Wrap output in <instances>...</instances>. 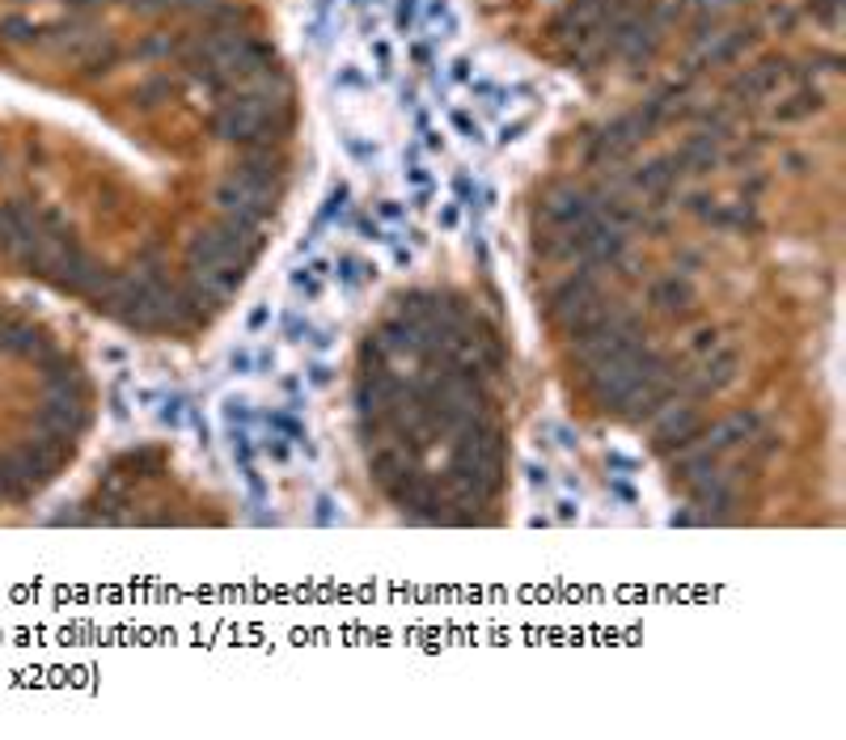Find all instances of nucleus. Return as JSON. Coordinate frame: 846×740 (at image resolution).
<instances>
[{
    "mask_svg": "<svg viewBox=\"0 0 846 740\" xmlns=\"http://www.w3.org/2000/svg\"><path fill=\"white\" fill-rule=\"evenodd\" d=\"M791 81H796V63L787 60V56H766L761 63H754V68H745L740 77H732L728 98L737 106H758Z\"/></svg>",
    "mask_w": 846,
    "mask_h": 740,
    "instance_id": "nucleus-1",
    "label": "nucleus"
},
{
    "mask_svg": "<svg viewBox=\"0 0 846 740\" xmlns=\"http://www.w3.org/2000/svg\"><path fill=\"white\" fill-rule=\"evenodd\" d=\"M212 204L220 216H233V220H242V225H258L263 229V220L272 216L275 208V195L263 187H250V182H242V178H225L220 187L212 190Z\"/></svg>",
    "mask_w": 846,
    "mask_h": 740,
    "instance_id": "nucleus-2",
    "label": "nucleus"
},
{
    "mask_svg": "<svg viewBox=\"0 0 846 740\" xmlns=\"http://www.w3.org/2000/svg\"><path fill=\"white\" fill-rule=\"evenodd\" d=\"M707 427L698 420L695 402H673L652 420V448L656 453H686Z\"/></svg>",
    "mask_w": 846,
    "mask_h": 740,
    "instance_id": "nucleus-3",
    "label": "nucleus"
},
{
    "mask_svg": "<svg viewBox=\"0 0 846 740\" xmlns=\"http://www.w3.org/2000/svg\"><path fill=\"white\" fill-rule=\"evenodd\" d=\"M547 220L550 229H580L584 220L597 216V190L584 187H559L547 195Z\"/></svg>",
    "mask_w": 846,
    "mask_h": 740,
    "instance_id": "nucleus-4",
    "label": "nucleus"
},
{
    "mask_svg": "<svg viewBox=\"0 0 846 740\" xmlns=\"http://www.w3.org/2000/svg\"><path fill=\"white\" fill-rule=\"evenodd\" d=\"M39 427H42V432H56V436H68V441H77V436H81V427H85L81 398H77V394H68V389L51 394V398L39 406Z\"/></svg>",
    "mask_w": 846,
    "mask_h": 740,
    "instance_id": "nucleus-5",
    "label": "nucleus"
},
{
    "mask_svg": "<svg viewBox=\"0 0 846 740\" xmlns=\"http://www.w3.org/2000/svg\"><path fill=\"white\" fill-rule=\"evenodd\" d=\"M279 174H284V157L272 152V148H246V157L233 166V178H242V182H250V187H263L272 190L279 187Z\"/></svg>",
    "mask_w": 846,
    "mask_h": 740,
    "instance_id": "nucleus-6",
    "label": "nucleus"
},
{
    "mask_svg": "<svg viewBox=\"0 0 846 740\" xmlns=\"http://www.w3.org/2000/svg\"><path fill=\"white\" fill-rule=\"evenodd\" d=\"M758 26H732V30H719L702 42V63H732L737 56H745L749 47H758Z\"/></svg>",
    "mask_w": 846,
    "mask_h": 740,
    "instance_id": "nucleus-7",
    "label": "nucleus"
},
{
    "mask_svg": "<svg viewBox=\"0 0 846 740\" xmlns=\"http://www.w3.org/2000/svg\"><path fill=\"white\" fill-rule=\"evenodd\" d=\"M648 300H652L656 314L686 317L695 309V288H690V279H681V275H665V279H656L652 288H648Z\"/></svg>",
    "mask_w": 846,
    "mask_h": 740,
    "instance_id": "nucleus-8",
    "label": "nucleus"
},
{
    "mask_svg": "<svg viewBox=\"0 0 846 740\" xmlns=\"http://www.w3.org/2000/svg\"><path fill=\"white\" fill-rule=\"evenodd\" d=\"M825 110V89L817 85H796L791 93H783L779 102H775V124H804V119H813V115H822Z\"/></svg>",
    "mask_w": 846,
    "mask_h": 740,
    "instance_id": "nucleus-9",
    "label": "nucleus"
},
{
    "mask_svg": "<svg viewBox=\"0 0 846 740\" xmlns=\"http://www.w3.org/2000/svg\"><path fill=\"white\" fill-rule=\"evenodd\" d=\"M592 296H597V279H592V272H576L550 288V314L559 317V322H568L571 309L584 305V300H592Z\"/></svg>",
    "mask_w": 846,
    "mask_h": 740,
    "instance_id": "nucleus-10",
    "label": "nucleus"
},
{
    "mask_svg": "<svg viewBox=\"0 0 846 740\" xmlns=\"http://www.w3.org/2000/svg\"><path fill=\"white\" fill-rule=\"evenodd\" d=\"M758 427H761L758 411H737V415H728V420L716 423V427H711V432H702V436H707V448H716V453H728V448H737V444L749 441Z\"/></svg>",
    "mask_w": 846,
    "mask_h": 740,
    "instance_id": "nucleus-11",
    "label": "nucleus"
},
{
    "mask_svg": "<svg viewBox=\"0 0 846 740\" xmlns=\"http://www.w3.org/2000/svg\"><path fill=\"white\" fill-rule=\"evenodd\" d=\"M242 275H246L242 263H216V267H199V272H190V284H199L212 300H225L229 293L242 288Z\"/></svg>",
    "mask_w": 846,
    "mask_h": 740,
    "instance_id": "nucleus-12",
    "label": "nucleus"
},
{
    "mask_svg": "<svg viewBox=\"0 0 846 740\" xmlns=\"http://www.w3.org/2000/svg\"><path fill=\"white\" fill-rule=\"evenodd\" d=\"M673 157L681 161L686 174H707V169L719 166V140H711L707 131H698V136H690L686 145L677 148Z\"/></svg>",
    "mask_w": 846,
    "mask_h": 740,
    "instance_id": "nucleus-13",
    "label": "nucleus"
},
{
    "mask_svg": "<svg viewBox=\"0 0 846 740\" xmlns=\"http://www.w3.org/2000/svg\"><path fill=\"white\" fill-rule=\"evenodd\" d=\"M719 474V453L716 448H698V453H686L681 462L673 465V478L686 486H698V483H711Z\"/></svg>",
    "mask_w": 846,
    "mask_h": 740,
    "instance_id": "nucleus-14",
    "label": "nucleus"
},
{
    "mask_svg": "<svg viewBox=\"0 0 846 740\" xmlns=\"http://www.w3.org/2000/svg\"><path fill=\"white\" fill-rule=\"evenodd\" d=\"M42 347V338L35 326H26V322H0V356H35Z\"/></svg>",
    "mask_w": 846,
    "mask_h": 740,
    "instance_id": "nucleus-15",
    "label": "nucleus"
},
{
    "mask_svg": "<svg viewBox=\"0 0 846 740\" xmlns=\"http://www.w3.org/2000/svg\"><path fill=\"white\" fill-rule=\"evenodd\" d=\"M368 470H373V478L385 486V483H394L402 470H406V462H402L399 448H385V444H377V448H373V457H368Z\"/></svg>",
    "mask_w": 846,
    "mask_h": 740,
    "instance_id": "nucleus-16",
    "label": "nucleus"
},
{
    "mask_svg": "<svg viewBox=\"0 0 846 740\" xmlns=\"http://www.w3.org/2000/svg\"><path fill=\"white\" fill-rule=\"evenodd\" d=\"M39 26L42 21L26 18V13H4V18H0V39L4 42H39Z\"/></svg>",
    "mask_w": 846,
    "mask_h": 740,
    "instance_id": "nucleus-17",
    "label": "nucleus"
},
{
    "mask_svg": "<svg viewBox=\"0 0 846 740\" xmlns=\"http://www.w3.org/2000/svg\"><path fill=\"white\" fill-rule=\"evenodd\" d=\"M834 72H843V56L838 51H813L796 68V77H834Z\"/></svg>",
    "mask_w": 846,
    "mask_h": 740,
    "instance_id": "nucleus-18",
    "label": "nucleus"
},
{
    "mask_svg": "<svg viewBox=\"0 0 846 740\" xmlns=\"http://www.w3.org/2000/svg\"><path fill=\"white\" fill-rule=\"evenodd\" d=\"M843 4H846V0H808V18L817 21L822 30H829V34H834V30L843 26Z\"/></svg>",
    "mask_w": 846,
    "mask_h": 740,
    "instance_id": "nucleus-19",
    "label": "nucleus"
},
{
    "mask_svg": "<svg viewBox=\"0 0 846 740\" xmlns=\"http://www.w3.org/2000/svg\"><path fill=\"white\" fill-rule=\"evenodd\" d=\"M161 98H169V77H153V81H145L136 89V102L140 106H153V102H161Z\"/></svg>",
    "mask_w": 846,
    "mask_h": 740,
    "instance_id": "nucleus-20",
    "label": "nucleus"
},
{
    "mask_svg": "<svg viewBox=\"0 0 846 740\" xmlns=\"http://www.w3.org/2000/svg\"><path fill=\"white\" fill-rule=\"evenodd\" d=\"M716 347H719L716 326H702V330H695V338H690V352H695V356H711Z\"/></svg>",
    "mask_w": 846,
    "mask_h": 740,
    "instance_id": "nucleus-21",
    "label": "nucleus"
},
{
    "mask_svg": "<svg viewBox=\"0 0 846 740\" xmlns=\"http://www.w3.org/2000/svg\"><path fill=\"white\" fill-rule=\"evenodd\" d=\"M216 4H220V0H174L178 13H204V18H208Z\"/></svg>",
    "mask_w": 846,
    "mask_h": 740,
    "instance_id": "nucleus-22",
    "label": "nucleus"
},
{
    "mask_svg": "<svg viewBox=\"0 0 846 740\" xmlns=\"http://www.w3.org/2000/svg\"><path fill=\"white\" fill-rule=\"evenodd\" d=\"M131 13H161V9H174V0H124Z\"/></svg>",
    "mask_w": 846,
    "mask_h": 740,
    "instance_id": "nucleus-23",
    "label": "nucleus"
},
{
    "mask_svg": "<svg viewBox=\"0 0 846 740\" xmlns=\"http://www.w3.org/2000/svg\"><path fill=\"white\" fill-rule=\"evenodd\" d=\"M770 21H775L779 30H791V26H796V13H791L787 4H775V9H770Z\"/></svg>",
    "mask_w": 846,
    "mask_h": 740,
    "instance_id": "nucleus-24",
    "label": "nucleus"
},
{
    "mask_svg": "<svg viewBox=\"0 0 846 740\" xmlns=\"http://www.w3.org/2000/svg\"><path fill=\"white\" fill-rule=\"evenodd\" d=\"M783 166L791 169V174H804V169H808V157H800V152H787V157H783Z\"/></svg>",
    "mask_w": 846,
    "mask_h": 740,
    "instance_id": "nucleus-25",
    "label": "nucleus"
},
{
    "mask_svg": "<svg viewBox=\"0 0 846 740\" xmlns=\"http://www.w3.org/2000/svg\"><path fill=\"white\" fill-rule=\"evenodd\" d=\"M68 13H85V9H94V4H102V0H60Z\"/></svg>",
    "mask_w": 846,
    "mask_h": 740,
    "instance_id": "nucleus-26",
    "label": "nucleus"
},
{
    "mask_svg": "<svg viewBox=\"0 0 846 740\" xmlns=\"http://www.w3.org/2000/svg\"><path fill=\"white\" fill-rule=\"evenodd\" d=\"M0 174H4V148H0Z\"/></svg>",
    "mask_w": 846,
    "mask_h": 740,
    "instance_id": "nucleus-27",
    "label": "nucleus"
},
{
    "mask_svg": "<svg viewBox=\"0 0 846 740\" xmlns=\"http://www.w3.org/2000/svg\"><path fill=\"white\" fill-rule=\"evenodd\" d=\"M724 4H737V0H724Z\"/></svg>",
    "mask_w": 846,
    "mask_h": 740,
    "instance_id": "nucleus-28",
    "label": "nucleus"
},
{
    "mask_svg": "<svg viewBox=\"0 0 846 740\" xmlns=\"http://www.w3.org/2000/svg\"><path fill=\"white\" fill-rule=\"evenodd\" d=\"M0 322H4V314H0Z\"/></svg>",
    "mask_w": 846,
    "mask_h": 740,
    "instance_id": "nucleus-29",
    "label": "nucleus"
}]
</instances>
